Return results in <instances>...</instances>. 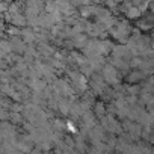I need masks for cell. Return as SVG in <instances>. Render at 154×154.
Instances as JSON below:
<instances>
[{"mask_svg": "<svg viewBox=\"0 0 154 154\" xmlns=\"http://www.w3.org/2000/svg\"><path fill=\"white\" fill-rule=\"evenodd\" d=\"M103 77H104V80L109 83V85H116L118 82H119V79H118V71H116V68L113 66V65H107V66H104V69H103Z\"/></svg>", "mask_w": 154, "mask_h": 154, "instance_id": "1", "label": "cell"}, {"mask_svg": "<svg viewBox=\"0 0 154 154\" xmlns=\"http://www.w3.org/2000/svg\"><path fill=\"white\" fill-rule=\"evenodd\" d=\"M11 45H12L14 51H17V53H24V51H26V42L21 41L18 36L11 39Z\"/></svg>", "mask_w": 154, "mask_h": 154, "instance_id": "2", "label": "cell"}, {"mask_svg": "<svg viewBox=\"0 0 154 154\" xmlns=\"http://www.w3.org/2000/svg\"><path fill=\"white\" fill-rule=\"evenodd\" d=\"M145 77H146V72H145V71H142V69H139V71L131 72V74L127 77V82H128V83H136V82H139V80L145 79Z\"/></svg>", "mask_w": 154, "mask_h": 154, "instance_id": "3", "label": "cell"}, {"mask_svg": "<svg viewBox=\"0 0 154 154\" xmlns=\"http://www.w3.org/2000/svg\"><path fill=\"white\" fill-rule=\"evenodd\" d=\"M140 14H142V11H140L137 6H131V8L127 9V12H125V15H127L130 20H136V18H139Z\"/></svg>", "mask_w": 154, "mask_h": 154, "instance_id": "4", "label": "cell"}, {"mask_svg": "<svg viewBox=\"0 0 154 154\" xmlns=\"http://www.w3.org/2000/svg\"><path fill=\"white\" fill-rule=\"evenodd\" d=\"M95 112H97V115H98L100 118H103L104 113H106V107H104V104H103V103H97V104H95Z\"/></svg>", "mask_w": 154, "mask_h": 154, "instance_id": "5", "label": "cell"}, {"mask_svg": "<svg viewBox=\"0 0 154 154\" xmlns=\"http://www.w3.org/2000/svg\"><path fill=\"white\" fill-rule=\"evenodd\" d=\"M127 89H128V94H130V95H137V94L140 92V88H139L137 85H133V86H128Z\"/></svg>", "mask_w": 154, "mask_h": 154, "instance_id": "6", "label": "cell"}, {"mask_svg": "<svg viewBox=\"0 0 154 154\" xmlns=\"http://www.w3.org/2000/svg\"><path fill=\"white\" fill-rule=\"evenodd\" d=\"M146 106H148V109H149V110H151V109H154V97H151V98L148 100Z\"/></svg>", "mask_w": 154, "mask_h": 154, "instance_id": "7", "label": "cell"}, {"mask_svg": "<svg viewBox=\"0 0 154 154\" xmlns=\"http://www.w3.org/2000/svg\"><path fill=\"white\" fill-rule=\"evenodd\" d=\"M149 140H151V142H154V131L149 134Z\"/></svg>", "mask_w": 154, "mask_h": 154, "instance_id": "8", "label": "cell"}]
</instances>
